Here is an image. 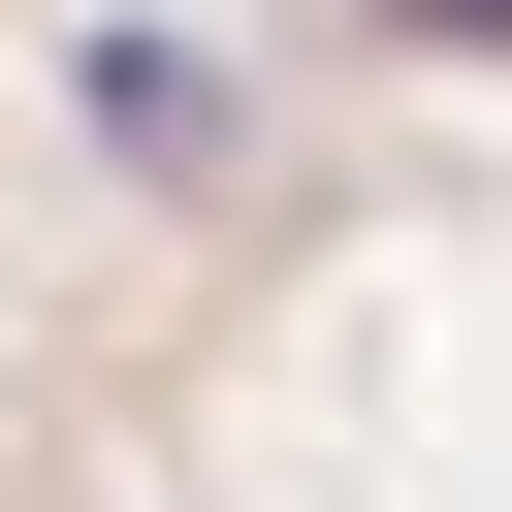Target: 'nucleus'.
Listing matches in <instances>:
<instances>
[{
    "label": "nucleus",
    "instance_id": "obj_1",
    "mask_svg": "<svg viewBox=\"0 0 512 512\" xmlns=\"http://www.w3.org/2000/svg\"><path fill=\"white\" fill-rule=\"evenodd\" d=\"M384 32H416V64H480V0H384Z\"/></svg>",
    "mask_w": 512,
    "mask_h": 512
}]
</instances>
